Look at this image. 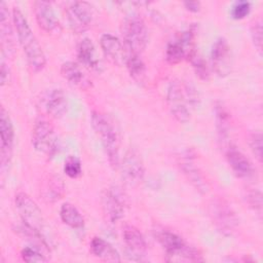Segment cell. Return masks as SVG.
<instances>
[{"instance_id": "cell-1", "label": "cell", "mask_w": 263, "mask_h": 263, "mask_svg": "<svg viewBox=\"0 0 263 263\" xmlns=\"http://www.w3.org/2000/svg\"><path fill=\"white\" fill-rule=\"evenodd\" d=\"M12 22L20 44L26 54L29 65L34 71H41L46 64L45 54L41 45L33 34L25 15L17 7H14L12 10Z\"/></svg>"}, {"instance_id": "cell-2", "label": "cell", "mask_w": 263, "mask_h": 263, "mask_svg": "<svg viewBox=\"0 0 263 263\" xmlns=\"http://www.w3.org/2000/svg\"><path fill=\"white\" fill-rule=\"evenodd\" d=\"M167 105L172 115L177 121L186 123L190 120V106H195L198 102V96L195 88L188 84H181L174 80L167 88Z\"/></svg>"}, {"instance_id": "cell-3", "label": "cell", "mask_w": 263, "mask_h": 263, "mask_svg": "<svg viewBox=\"0 0 263 263\" xmlns=\"http://www.w3.org/2000/svg\"><path fill=\"white\" fill-rule=\"evenodd\" d=\"M91 125L99 136L108 160L113 167L119 164V136L113 121L104 113L92 112Z\"/></svg>"}, {"instance_id": "cell-4", "label": "cell", "mask_w": 263, "mask_h": 263, "mask_svg": "<svg viewBox=\"0 0 263 263\" xmlns=\"http://www.w3.org/2000/svg\"><path fill=\"white\" fill-rule=\"evenodd\" d=\"M14 203L26 228L36 237L41 239L43 243H46L48 239L45 236V221L37 203L25 192H18L15 195Z\"/></svg>"}, {"instance_id": "cell-5", "label": "cell", "mask_w": 263, "mask_h": 263, "mask_svg": "<svg viewBox=\"0 0 263 263\" xmlns=\"http://www.w3.org/2000/svg\"><path fill=\"white\" fill-rule=\"evenodd\" d=\"M122 37L127 55H140L148 41V32L145 22L139 14L126 16L122 23Z\"/></svg>"}, {"instance_id": "cell-6", "label": "cell", "mask_w": 263, "mask_h": 263, "mask_svg": "<svg viewBox=\"0 0 263 263\" xmlns=\"http://www.w3.org/2000/svg\"><path fill=\"white\" fill-rule=\"evenodd\" d=\"M32 144L34 148L46 155H53L59 149V139L53 126L45 119L36 121L32 132Z\"/></svg>"}, {"instance_id": "cell-7", "label": "cell", "mask_w": 263, "mask_h": 263, "mask_svg": "<svg viewBox=\"0 0 263 263\" xmlns=\"http://www.w3.org/2000/svg\"><path fill=\"white\" fill-rule=\"evenodd\" d=\"M195 52L194 31L193 29H188L181 32L174 40L168 42L165 50V59L170 64L175 65L185 58H191Z\"/></svg>"}, {"instance_id": "cell-8", "label": "cell", "mask_w": 263, "mask_h": 263, "mask_svg": "<svg viewBox=\"0 0 263 263\" xmlns=\"http://www.w3.org/2000/svg\"><path fill=\"white\" fill-rule=\"evenodd\" d=\"M210 216L216 227L224 234L230 235L236 225L237 219L231 208L223 199H215L210 204Z\"/></svg>"}, {"instance_id": "cell-9", "label": "cell", "mask_w": 263, "mask_h": 263, "mask_svg": "<svg viewBox=\"0 0 263 263\" xmlns=\"http://www.w3.org/2000/svg\"><path fill=\"white\" fill-rule=\"evenodd\" d=\"M103 213L110 223H116L124 214L125 198L117 187H109L102 194Z\"/></svg>"}, {"instance_id": "cell-10", "label": "cell", "mask_w": 263, "mask_h": 263, "mask_svg": "<svg viewBox=\"0 0 263 263\" xmlns=\"http://www.w3.org/2000/svg\"><path fill=\"white\" fill-rule=\"evenodd\" d=\"M66 12L71 29L77 34L86 31L92 21V6L85 1L73 2Z\"/></svg>"}, {"instance_id": "cell-11", "label": "cell", "mask_w": 263, "mask_h": 263, "mask_svg": "<svg viewBox=\"0 0 263 263\" xmlns=\"http://www.w3.org/2000/svg\"><path fill=\"white\" fill-rule=\"evenodd\" d=\"M212 68L220 77L227 76L231 71V50L228 41L224 37H219L213 44L211 51Z\"/></svg>"}, {"instance_id": "cell-12", "label": "cell", "mask_w": 263, "mask_h": 263, "mask_svg": "<svg viewBox=\"0 0 263 263\" xmlns=\"http://www.w3.org/2000/svg\"><path fill=\"white\" fill-rule=\"evenodd\" d=\"M121 175L124 182L130 186L138 185L144 178V164L141 155L135 149H129L121 162Z\"/></svg>"}, {"instance_id": "cell-13", "label": "cell", "mask_w": 263, "mask_h": 263, "mask_svg": "<svg viewBox=\"0 0 263 263\" xmlns=\"http://www.w3.org/2000/svg\"><path fill=\"white\" fill-rule=\"evenodd\" d=\"M0 134H1V168L5 170L11 159L14 141V129L8 112L1 107L0 111Z\"/></svg>"}, {"instance_id": "cell-14", "label": "cell", "mask_w": 263, "mask_h": 263, "mask_svg": "<svg viewBox=\"0 0 263 263\" xmlns=\"http://www.w3.org/2000/svg\"><path fill=\"white\" fill-rule=\"evenodd\" d=\"M122 235L128 258L134 261L144 260L147 243L141 231L133 225H126L123 228Z\"/></svg>"}, {"instance_id": "cell-15", "label": "cell", "mask_w": 263, "mask_h": 263, "mask_svg": "<svg viewBox=\"0 0 263 263\" xmlns=\"http://www.w3.org/2000/svg\"><path fill=\"white\" fill-rule=\"evenodd\" d=\"M34 14L38 26L46 33H59L61 24L50 5L46 1L34 2Z\"/></svg>"}, {"instance_id": "cell-16", "label": "cell", "mask_w": 263, "mask_h": 263, "mask_svg": "<svg viewBox=\"0 0 263 263\" xmlns=\"http://www.w3.org/2000/svg\"><path fill=\"white\" fill-rule=\"evenodd\" d=\"M226 159L233 173L241 179H251L256 171L250 159L237 148L230 146L226 150Z\"/></svg>"}, {"instance_id": "cell-17", "label": "cell", "mask_w": 263, "mask_h": 263, "mask_svg": "<svg viewBox=\"0 0 263 263\" xmlns=\"http://www.w3.org/2000/svg\"><path fill=\"white\" fill-rule=\"evenodd\" d=\"M44 108L51 117L61 118L68 110V100L62 89H51L44 99Z\"/></svg>"}, {"instance_id": "cell-18", "label": "cell", "mask_w": 263, "mask_h": 263, "mask_svg": "<svg viewBox=\"0 0 263 263\" xmlns=\"http://www.w3.org/2000/svg\"><path fill=\"white\" fill-rule=\"evenodd\" d=\"M102 50L106 58L115 65L120 66L124 59V51L121 41L112 34H104L100 39Z\"/></svg>"}, {"instance_id": "cell-19", "label": "cell", "mask_w": 263, "mask_h": 263, "mask_svg": "<svg viewBox=\"0 0 263 263\" xmlns=\"http://www.w3.org/2000/svg\"><path fill=\"white\" fill-rule=\"evenodd\" d=\"M77 58L79 62L88 69L97 71L101 69V63L97 57L95 45L89 38H84L79 42L77 47Z\"/></svg>"}, {"instance_id": "cell-20", "label": "cell", "mask_w": 263, "mask_h": 263, "mask_svg": "<svg viewBox=\"0 0 263 263\" xmlns=\"http://www.w3.org/2000/svg\"><path fill=\"white\" fill-rule=\"evenodd\" d=\"M154 235H155V239L165 251L166 256H171V255L177 253L182 248H184L186 245L184 239L180 235H178L175 232H172L170 230L157 229V230H155Z\"/></svg>"}, {"instance_id": "cell-21", "label": "cell", "mask_w": 263, "mask_h": 263, "mask_svg": "<svg viewBox=\"0 0 263 263\" xmlns=\"http://www.w3.org/2000/svg\"><path fill=\"white\" fill-rule=\"evenodd\" d=\"M63 77L73 86L86 89L90 86V81L86 78L78 64L74 62H66L61 67Z\"/></svg>"}, {"instance_id": "cell-22", "label": "cell", "mask_w": 263, "mask_h": 263, "mask_svg": "<svg viewBox=\"0 0 263 263\" xmlns=\"http://www.w3.org/2000/svg\"><path fill=\"white\" fill-rule=\"evenodd\" d=\"M90 251L99 259L109 262H119L120 256L118 252L102 237H93L90 241Z\"/></svg>"}, {"instance_id": "cell-23", "label": "cell", "mask_w": 263, "mask_h": 263, "mask_svg": "<svg viewBox=\"0 0 263 263\" xmlns=\"http://www.w3.org/2000/svg\"><path fill=\"white\" fill-rule=\"evenodd\" d=\"M8 9L4 2L0 3V31H1V47L2 54L10 53L12 51V38L11 27L9 25Z\"/></svg>"}, {"instance_id": "cell-24", "label": "cell", "mask_w": 263, "mask_h": 263, "mask_svg": "<svg viewBox=\"0 0 263 263\" xmlns=\"http://www.w3.org/2000/svg\"><path fill=\"white\" fill-rule=\"evenodd\" d=\"M60 216L62 221L66 225L72 228L78 229L83 227V224H84L83 217L81 216L79 211L76 209V206H74L72 203H69V202L63 203L61 206Z\"/></svg>"}, {"instance_id": "cell-25", "label": "cell", "mask_w": 263, "mask_h": 263, "mask_svg": "<svg viewBox=\"0 0 263 263\" xmlns=\"http://www.w3.org/2000/svg\"><path fill=\"white\" fill-rule=\"evenodd\" d=\"M216 113V126L219 136V140L224 142L226 141L229 135L230 128V116L226 108L222 104H218L215 109Z\"/></svg>"}, {"instance_id": "cell-26", "label": "cell", "mask_w": 263, "mask_h": 263, "mask_svg": "<svg viewBox=\"0 0 263 263\" xmlns=\"http://www.w3.org/2000/svg\"><path fill=\"white\" fill-rule=\"evenodd\" d=\"M125 62L130 77L137 83H143L146 77V67L140 55H127Z\"/></svg>"}, {"instance_id": "cell-27", "label": "cell", "mask_w": 263, "mask_h": 263, "mask_svg": "<svg viewBox=\"0 0 263 263\" xmlns=\"http://www.w3.org/2000/svg\"><path fill=\"white\" fill-rule=\"evenodd\" d=\"M181 166H182L184 174L187 176V178L190 180V182L197 188V190L202 191V192L206 191V184H205L201 174L193 165L190 157H186L181 162Z\"/></svg>"}, {"instance_id": "cell-28", "label": "cell", "mask_w": 263, "mask_h": 263, "mask_svg": "<svg viewBox=\"0 0 263 263\" xmlns=\"http://www.w3.org/2000/svg\"><path fill=\"white\" fill-rule=\"evenodd\" d=\"M167 261H174V262H198L203 261L202 255L198 250H196L193 247H189L185 245L184 248H182L177 253L166 256Z\"/></svg>"}, {"instance_id": "cell-29", "label": "cell", "mask_w": 263, "mask_h": 263, "mask_svg": "<svg viewBox=\"0 0 263 263\" xmlns=\"http://www.w3.org/2000/svg\"><path fill=\"white\" fill-rule=\"evenodd\" d=\"M190 61L196 75L202 80H208L210 78V70L206 62L202 59V57L199 55L197 52H195L190 58Z\"/></svg>"}, {"instance_id": "cell-30", "label": "cell", "mask_w": 263, "mask_h": 263, "mask_svg": "<svg viewBox=\"0 0 263 263\" xmlns=\"http://www.w3.org/2000/svg\"><path fill=\"white\" fill-rule=\"evenodd\" d=\"M64 172L68 177H70L72 179L78 178L82 173L81 162H80L79 158H77L76 156L67 157V159L65 160V164H64Z\"/></svg>"}, {"instance_id": "cell-31", "label": "cell", "mask_w": 263, "mask_h": 263, "mask_svg": "<svg viewBox=\"0 0 263 263\" xmlns=\"http://www.w3.org/2000/svg\"><path fill=\"white\" fill-rule=\"evenodd\" d=\"M251 10V4L248 1H237L231 8V16L234 20L245 18Z\"/></svg>"}, {"instance_id": "cell-32", "label": "cell", "mask_w": 263, "mask_h": 263, "mask_svg": "<svg viewBox=\"0 0 263 263\" xmlns=\"http://www.w3.org/2000/svg\"><path fill=\"white\" fill-rule=\"evenodd\" d=\"M21 256L26 262H46L47 259L38 250L30 247H26L22 250Z\"/></svg>"}, {"instance_id": "cell-33", "label": "cell", "mask_w": 263, "mask_h": 263, "mask_svg": "<svg viewBox=\"0 0 263 263\" xmlns=\"http://www.w3.org/2000/svg\"><path fill=\"white\" fill-rule=\"evenodd\" d=\"M62 192H63V183L59 178H54L50 180L49 186L46 189L45 196L46 198H48V200L53 201L60 198Z\"/></svg>"}, {"instance_id": "cell-34", "label": "cell", "mask_w": 263, "mask_h": 263, "mask_svg": "<svg viewBox=\"0 0 263 263\" xmlns=\"http://www.w3.org/2000/svg\"><path fill=\"white\" fill-rule=\"evenodd\" d=\"M250 146L251 149L258 159L259 162L262 161V134L254 133L250 138Z\"/></svg>"}, {"instance_id": "cell-35", "label": "cell", "mask_w": 263, "mask_h": 263, "mask_svg": "<svg viewBox=\"0 0 263 263\" xmlns=\"http://www.w3.org/2000/svg\"><path fill=\"white\" fill-rule=\"evenodd\" d=\"M247 199H248V202H249L250 206H252L255 211L261 213V210H262V194H261L260 191H258V190L249 191V193L247 195Z\"/></svg>"}, {"instance_id": "cell-36", "label": "cell", "mask_w": 263, "mask_h": 263, "mask_svg": "<svg viewBox=\"0 0 263 263\" xmlns=\"http://www.w3.org/2000/svg\"><path fill=\"white\" fill-rule=\"evenodd\" d=\"M251 35L253 42L257 49L261 51L262 49V24L260 22H257L253 25L251 29Z\"/></svg>"}, {"instance_id": "cell-37", "label": "cell", "mask_w": 263, "mask_h": 263, "mask_svg": "<svg viewBox=\"0 0 263 263\" xmlns=\"http://www.w3.org/2000/svg\"><path fill=\"white\" fill-rule=\"evenodd\" d=\"M185 7L192 12H197L200 9V3L197 1H189V2H184Z\"/></svg>"}, {"instance_id": "cell-38", "label": "cell", "mask_w": 263, "mask_h": 263, "mask_svg": "<svg viewBox=\"0 0 263 263\" xmlns=\"http://www.w3.org/2000/svg\"><path fill=\"white\" fill-rule=\"evenodd\" d=\"M8 79V69L6 68L5 63L1 62V85H4Z\"/></svg>"}]
</instances>
